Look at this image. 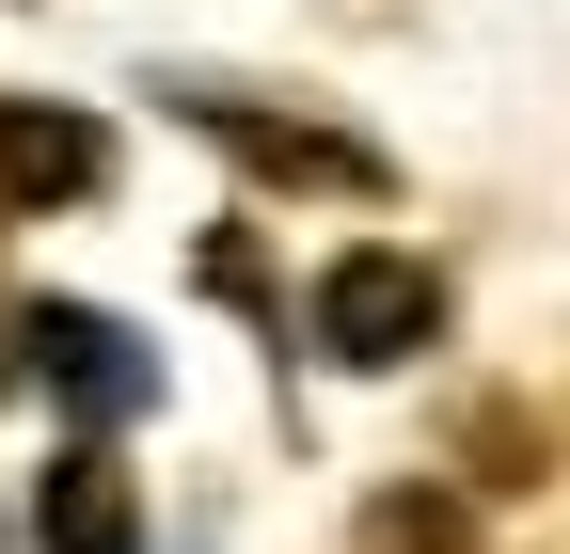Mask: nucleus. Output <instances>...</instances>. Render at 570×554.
<instances>
[{"mask_svg": "<svg viewBox=\"0 0 570 554\" xmlns=\"http://www.w3.org/2000/svg\"><path fill=\"white\" fill-rule=\"evenodd\" d=\"M302 333H317L333 365H365V380H381V365H412V349H444V269L396 254V238H365V254H333V269H317Z\"/></svg>", "mask_w": 570, "mask_h": 554, "instance_id": "obj_1", "label": "nucleus"}, {"mask_svg": "<svg viewBox=\"0 0 570 554\" xmlns=\"http://www.w3.org/2000/svg\"><path fill=\"white\" fill-rule=\"evenodd\" d=\"M175 111L223 144L254 190H333V206H381L396 175H381V144H348V127H302V111H254V96H223V80H175Z\"/></svg>", "mask_w": 570, "mask_h": 554, "instance_id": "obj_2", "label": "nucleus"}, {"mask_svg": "<svg viewBox=\"0 0 570 554\" xmlns=\"http://www.w3.org/2000/svg\"><path fill=\"white\" fill-rule=\"evenodd\" d=\"M17 349H32V380L80 412V428H127V412L159 396L142 333H127V317H96V301H32V317H17Z\"/></svg>", "mask_w": 570, "mask_h": 554, "instance_id": "obj_3", "label": "nucleus"}, {"mask_svg": "<svg viewBox=\"0 0 570 554\" xmlns=\"http://www.w3.org/2000/svg\"><path fill=\"white\" fill-rule=\"evenodd\" d=\"M111 190V127L63 96H0V222H48V206Z\"/></svg>", "mask_w": 570, "mask_h": 554, "instance_id": "obj_4", "label": "nucleus"}, {"mask_svg": "<svg viewBox=\"0 0 570 554\" xmlns=\"http://www.w3.org/2000/svg\"><path fill=\"white\" fill-rule=\"evenodd\" d=\"M32 538L48 554H142V492H127V459L111 444H63L32 475Z\"/></svg>", "mask_w": 570, "mask_h": 554, "instance_id": "obj_5", "label": "nucleus"}, {"mask_svg": "<svg viewBox=\"0 0 570 554\" xmlns=\"http://www.w3.org/2000/svg\"><path fill=\"white\" fill-rule=\"evenodd\" d=\"M365 554H475V507L460 492H381L365 507Z\"/></svg>", "mask_w": 570, "mask_h": 554, "instance_id": "obj_6", "label": "nucleus"}]
</instances>
